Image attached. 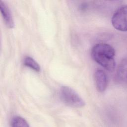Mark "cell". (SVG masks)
<instances>
[{"instance_id":"obj_1","label":"cell","mask_w":127,"mask_h":127,"mask_svg":"<svg viewBox=\"0 0 127 127\" xmlns=\"http://www.w3.org/2000/svg\"><path fill=\"white\" fill-rule=\"evenodd\" d=\"M91 55L94 61L104 68L110 71L114 70L115 50L112 46L103 43L97 44L93 47Z\"/></svg>"},{"instance_id":"obj_2","label":"cell","mask_w":127,"mask_h":127,"mask_svg":"<svg viewBox=\"0 0 127 127\" xmlns=\"http://www.w3.org/2000/svg\"><path fill=\"white\" fill-rule=\"evenodd\" d=\"M60 94L62 100L69 106L82 108L85 105V102L82 98L74 89L69 86L61 87Z\"/></svg>"},{"instance_id":"obj_3","label":"cell","mask_w":127,"mask_h":127,"mask_svg":"<svg viewBox=\"0 0 127 127\" xmlns=\"http://www.w3.org/2000/svg\"><path fill=\"white\" fill-rule=\"evenodd\" d=\"M127 6L123 5L114 13L111 20L112 24L117 30L121 31H127Z\"/></svg>"},{"instance_id":"obj_4","label":"cell","mask_w":127,"mask_h":127,"mask_svg":"<svg viewBox=\"0 0 127 127\" xmlns=\"http://www.w3.org/2000/svg\"><path fill=\"white\" fill-rule=\"evenodd\" d=\"M94 80L97 91L104 92L108 85V77L106 72L100 69L96 70L94 74Z\"/></svg>"},{"instance_id":"obj_5","label":"cell","mask_w":127,"mask_h":127,"mask_svg":"<svg viewBox=\"0 0 127 127\" xmlns=\"http://www.w3.org/2000/svg\"><path fill=\"white\" fill-rule=\"evenodd\" d=\"M0 10L6 26L9 28L14 27V21L11 10L7 4L3 1H0Z\"/></svg>"},{"instance_id":"obj_6","label":"cell","mask_w":127,"mask_h":127,"mask_svg":"<svg viewBox=\"0 0 127 127\" xmlns=\"http://www.w3.org/2000/svg\"><path fill=\"white\" fill-rule=\"evenodd\" d=\"M117 74L119 78L123 80L126 81L127 79V59H123L121 62L117 70Z\"/></svg>"},{"instance_id":"obj_7","label":"cell","mask_w":127,"mask_h":127,"mask_svg":"<svg viewBox=\"0 0 127 127\" xmlns=\"http://www.w3.org/2000/svg\"><path fill=\"white\" fill-rule=\"evenodd\" d=\"M24 64L36 72H39L41 70L40 66L38 63L32 57L27 56L25 57L23 61Z\"/></svg>"},{"instance_id":"obj_8","label":"cell","mask_w":127,"mask_h":127,"mask_svg":"<svg viewBox=\"0 0 127 127\" xmlns=\"http://www.w3.org/2000/svg\"><path fill=\"white\" fill-rule=\"evenodd\" d=\"M10 125L12 127H29V125L26 120L20 116L13 117L10 123Z\"/></svg>"}]
</instances>
